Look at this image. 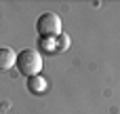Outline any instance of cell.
Here are the masks:
<instances>
[{
	"label": "cell",
	"instance_id": "cell-1",
	"mask_svg": "<svg viewBox=\"0 0 120 114\" xmlns=\"http://www.w3.org/2000/svg\"><path fill=\"white\" fill-rule=\"evenodd\" d=\"M15 66H17L19 72H21L23 76H27V78H30V76H38L40 70H42V55H40L36 49H23V51H19Z\"/></svg>",
	"mask_w": 120,
	"mask_h": 114
},
{
	"label": "cell",
	"instance_id": "cell-2",
	"mask_svg": "<svg viewBox=\"0 0 120 114\" xmlns=\"http://www.w3.org/2000/svg\"><path fill=\"white\" fill-rule=\"evenodd\" d=\"M36 32L40 38H57L61 34V17L57 13H42L36 19Z\"/></svg>",
	"mask_w": 120,
	"mask_h": 114
},
{
	"label": "cell",
	"instance_id": "cell-3",
	"mask_svg": "<svg viewBox=\"0 0 120 114\" xmlns=\"http://www.w3.org/2000/svg\"><path fill=\"white\" fill-rule=\"evenodd\" d=\"M15 63H17V53L11 47H2L0 49V72L11 70Z\"/></svg>",
	"mask_w": 120,
	"mask_h": 114
},
{
	"label": "cell",
	"instance_id": "cell-4",
	"mask_svg": "<svg viewBox=\"0 0 120 114\" xmlns=\"http://www.w3.org/2000/svg\"><path fill=\"white\" fill-rule=\"evenodd\" d=\"M44 89H46V80L38 74V76H30L27 78V91L30 93H44Z\"/></svg>",
	"mask_w": 120,
	"mask_h": 114
},
{
	"label": "cell",
	"instance_id": "cell-5",
	"mask_svg": "<svg viewBox=\"0 0 120 114\" xmlns=\"http://www.w3.org/2000/svg\"><path fill=\"white\" fill-rule=\"evenodd\" d=\"M70 44H72V40H70V36H68V34H63V32L55 38V51H68V49H70Z\"/></svg>",
	"mask_w": 120,
	"mask_h": 114
}]
</instances>
